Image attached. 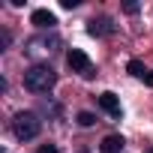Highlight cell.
I'll use <instances>...</instances> for the list:
<instances>
[{
    "mask_svg": "<svg viewBox=\"0 0 153 153\" xmlns=\"http://www.w3.org/2000/svg\"><path fill=\"white\" fill-rule=\"evenodd\" d=\"M57 81V72L48 66V63H33L27 72H24V87L30 93H48Z\"/></svg>",
    "mask_w": 153,
    "mask_h": 153,
    "instance_id": "obj_1",
    "label": "cell"
},
{
    "mask_svg": "<svg viewBox=\"0 0 153 153\" xmlns=\"http://www.w3.org/2000/svg\"><path fill=\"white\" fill-rule=\"evenodd\" d=\"M39 129H42V120H39L33 111H18L15 120H12V132H15V138H21V141L36 138Z\"/></svg>",
    "mask_w": 153,
    "mask_h": 153,
    "instance_id": "obj_2",
    "label": "cell"
},
{
    "mask_svg": "<svg viewBox=\"0 0 153 153\" xmlns=\"http://www.w3.org/2000/svg\"><path fill=\"white\" fill-rule=\"evenodd\" d=\"M66 63H69L72 72H78V75H93V63H90V57H87L81 48H72V51L66 54Z\"/></svg>",
    "mask_w": 153,
    "mask_h": 153,
    "instance_id": "obj_3",
    "label": "cell"
},
{
    "mask_svg": "<svg viewBox=\"0 0 153 153\" xmlns=\"http://www.w3.org/2000/svg\"><path fill=\"white\" fill-rule=\"evenodd\" d=\"M57 45H60V39H57V36H48V39H30L24 51H27V54H39V51H48V54H51Z\"/></svg>",
    "mask_w": 153,
    "mask_h": 153,
    "instance_id": "obj_4",
    "label": "cell"
},
{
    "mask_svg": "<svg viewBox=\"0 0 153 153\" xmlns=\"http://www.w3.org/2000/svg\"><path fill=\"white\" fill-rule=\"evenodd\" d=\"M30 21H33L39 30H48V27H54V24H57V18H54V12H51V9H36V12L30 15Z\"/></svg>",
    "mask_w": 153,
    "mask_h": 153,
    "instance_id": "obj_5",
    "label": "cell"
},
{
    "mask_svg": "<svg viewBox=\"0 0 153 153\" xmlns=\"http://www.w3.org/2000/svg\"><path fill=\"white\" fill-rule=\"evenodd\" d=\"M87 30H90V36H108V33H114V24H111V18H93Z\"/></svg>",
    "mask_w": 153,
    "mask_h": 153,
    "instance_id": "obj_6",
    "label": "cell"
},
{
    "mask_svg": "<svg viewBox=\"0 0 153 153\" xmlns=\"http://www.w3.org/2000/svg\"><path fill=\"white\" fill-rule=\"evenodd\" d=\"M99 105H102V108H105L111 117H120V99H117L111 90H105V93L99 96Z\"/></svg>",
    "mask_w": 153,
    "mask_h": 153,
    "instance_id": "obj_7",
    "label": "cell"
},
{
    "mask_svg": "<svg viewBox=\"0 0 153 153\" xmlns=\"http://www.w3.org/2000/svg\"><path fill=\"white\" fill-rule=\"evenodd\" d=\"M123 144H126V141H123V135H105V138H102V144H99V150H102V153H120V150H123Z\"/></svg>",
    "mask_w": 153,
    "mask_h": 153,
    "instance_id": "obj_8",
    "label": "cell"
},
{
    "mask_svg": "<svg viewBox=\"0 0 153 153\" xmlns=\"http://www.w3.org/2000/svg\"><path fill=\"white\" fill-rule=\"evenodd\" d=\"M129 75H135V78H147V69H144V63L141 60H129Z\"/></svg>",
    "mask_w": 153,
    "mask_h": 153,
    "instance_id": "obj_9",
    "label": "cell"
},
{
    "mask_svg": "<svg viewBox=\"0 0 153 153\" xmlns=\"http://www.w3.org/2000/svg\"><path fill=\"white\" fill-rule=\"evenodd\" d=\"M78 123H81V126H93V123H96V117H93L90 111H81V114H78Z\"/></svg>",
    "mask_w": 153,
    "mask_h": 153,
    "instance_id": "obj_10",
    "label": "cell"
},
{
    "mask_svg": "<svg viewBox=\"0 0 153 153\" xmlns=\"http://www.w3.org/2000/svg\"><path fill=\"white\" fill-rule=\"evenodd\" d=\"M123 12H129V15H135V12H138V3H132V0H129V3H123Z\"/></svg>",
    "mask_w": 153,
    "mask_h": 153,
    "instance_id": "obj_11",
    "label": "cell"
},
{
    "mask_svg": "<svg viewBox=\"0 0 153 153\" xmlns=\"http://www.w3.org/2000/svg\"><path fill=\"white\" fill-rule=\"evenodd\" d=\"M36 153H60V150H57V147H54V144H42V147H39V150H36Z\"/></svg>",
    "mask_w": 153,
    "mask_h": 153,
    "instance_id": "obj_12",
    "label": "cell"
},
{
    "mask_svg": "<svg viewBox=\"0 0 153 153\" xmlns=\"http://www.w3.org/2000/svg\"><path fill=\"white\" fill-rule=\"evenodd\" d=\"M60 3H63V9H75V6L81 3V0H60Z\"/></svg>",
    "mask_w": 153,
    "mask_h": 153,
    "instance_id": "obj_13",
    "label": "cell"
},
{
    "mask_svg": "<svg viewBox=\"0 0 153 153\" xmlns=\"http://www.w3.org/2000/svg\"><path fill=\"white\" fill-rule=\"evenodd\" d=\"M144 81H147V84H153V72H147V78H144Z\"/></svg>",
    "mask_w": 153,
    "mask_h": 153,
    "instance_id": "obj_14",
    "label": "cell"
},
{
    "mask_svg": "<svg viewBox=\"0 0 153 153\" xmlns=\"http://www.w3.org/2000/svg\"><path fill=\"white\" fill-rule=\"evenodd\" d=\"M150 153H153V150H150Z\"/></svg>",
    "mask_w": 153,
    "mask_h": 153,
    "instance_id": "obj_15",
    "label": "cell"
}]
</instances>
